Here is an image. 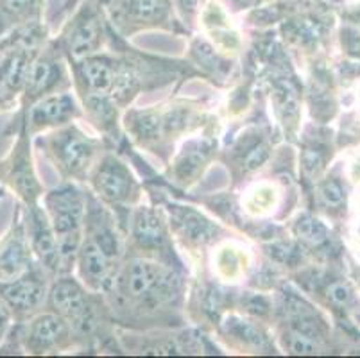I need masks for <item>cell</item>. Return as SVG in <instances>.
<instances>
[{"mask_svg":"<svg viewBox=\"0 0 360 358\" xmlns=\"http://www.w3.org/2000/svg\"><path fill=\"white\" fill-rule=\"evenodd\" d=\"M56 68L52 67V63L40 59V61H34V65L29 67L27 81H25V87L31 95H38L41 91L47 90L52 83H54Z\"/></svg>","mask_w":360,"mask_h":358,"instance_id":"cell-15","label":"cell"},{"mask_svg":"<svg viewBox=\"0 0 360 358\" xmlns=\"http://www.w3.org/2000/svg\"><path fill=\"white\" fill-rule=\"evenodd\" d=\"M0 295L13 315H25L40 307L45 298V285L31 274H22L15 280L0 283Z\"/></svg>","mask_w":360,"mask_h":358,"instance_id":"cell-2","label":"cell"},{"mask_svg":"<svg viewBox=\"0 0 360 358\" xmlns=\"http://www.w3.org/2000/svg\"><path fill=\"white\" fill-rule=\"evenodd\" d=\"M167 276L160 265L150 262L136 260L129 265L126 276V290L131 298H143L155 292L158 287H165Z\"/></svg>","mask_w":360,"mask_h":358,"instance_id":"cell-4","label":"cell"},{"mask_svg":"<svg viewBox=\"0 0 360 358\" xmlns=\"http://www.w3.org/2000/svg\"><path fill=\"white\" fill-rule=\"evenodd\" d=\"M296 235L307 244L319 245L326 241V228L317 219L305 215L296 222Z\"/></svg>","mask_w":360,"mask_h":358,"instance_id":"cell-16","label":"cell"},{"mask_svg":"<svg viewBox=\"0 0 360 358\" xmlns=\"http://www.w3.org/2000/svg\"><path fill=\"white\" fill-rule=\"evenodd\" d=\"M36 11V0H0V36L29 22Z\"/></svg>","mask_w":360,"mask_h":358,"instance_id":"cell-11","label":"cell"},{"mask_svg":"<svg viewBox=\"0 0 360 358\" xmlns=\"http://www.w3.org/2000/svg\"><path fill=\"white\" fill-rule=\"evenodd\" d=\"M72 110H74V103L67 95L45 98L31 110V126L47 127L52 124L63 122L70 117Z\"/></svg>","mask_w":360,"mask_h":358,"instance_id":"cell-9","label":"cell"},{"mask_svg":"<svg viewBox=\"0 0 360 358\" xmlns=\"http://www.w3.org/2000/svg\"><path fill=\"white\" fill-rule=\"evenodd\" d=\"M165 11V0H135V4H133V13H135L136 18L140 20L162 18Z\"/></svg>","mask_w":360,"mask_h":358,"instance_id":"cell-20","label":"cell"},{"mask_svg":"<svg viewBox=\"0 0 360 358\" xmlns=\"http://www.w3.org/2000/svg\"><path fill=\"white\" fill-rule=\"evenodd\" d=\"M81 265H83V274L88 280L103 283L110 272V252L96 238L86 241L81 248Z\"/></svg>","mask_w":360,"mask_h":358,"instance_id":"cell-10","label":"cell"},{"mask_svg":"<svg viewBox=\"0 0 360 358\" xmlns=\"http://www.w3.org/2000/svg\"><path fill=\"white\" fill-rule=\"evenodd\" d=\"M217 265L219 271L222 272V276L233 280V278H237L242 272V255L231 248L222 249L221 255H219Z\"/></svg>","mask_w":360,"mask_h":358,"instance_id":"cell-19","label":"cell"},{"mask_svg":"<svg viewBox=\"0 0 360 358\" xmlns=\"http://www.w3.org/2000/svg\"><path fill=\"white\" fill-rule=\"evenodd\" d=\"M58 147V146H56ZM91 154V147L88 146V142L84 138H81L79 134H67L63 142L60 146V158L63 165L68 170L75 172V170H81L88 163Z\"/></svg>","mask_w":360,"mask_h":358,"instance_id":"cell-12","label":"cell"},{"mask_svg":"<svg viewBox=\"0 0 360 358\" xmlns=\"http://www.w3.org/2000/svg\"><path fill=\"white\" fill-rule=\"evenodd\" d=\"M29 267V245L20 226H15L0 242V283L15 280Z\"/></svg>","mask_w":360,"mask_h":358,"instance_id":"cell-3","label":"cell"},{"mask_svg":"<svg viewBox=\"0 0 360 358\" xmlns=\"http://www.w3.org/2000/svg\"><path fill=\"white\" fill-rule=\"evenodd\" d=\"M29 221H31L29 222V236H31L32 249L45 264L51 265L52 260L58 256V251H60L51 221L38 208H32Z\"/></svg>","mask_w":360,"mask_h":358,"instance_id":"cell-6","label":"cell"},{"mask_svg":"<svg viewBox=\"0 0 360 358\" xmlns=\"http://www.w3.org/2000/svg\"><path fill=\"white\" fill-rule=\"evenodd\" d=\"M47 210L60 251L63 255L75 251L79 244V229L84 213L79 193L74 190L52 192L47 197Z\"/></svg>","mask_w":360,"mask_h":358,"instance_id":"cell-1","label":"cell"},{"mask_svg":"<svg viewBox=\"0 0 360 358\" xmlns=\"http://www.w3.org/2000/svg\"><path fill=\"white\" fill-rule=\"evenodd\" d=\"M183 229H185V235L195 242L210 241L212 235H214V228L210 226V222L205 221L201 215H198L194 212H188L185 215V219H183Z\"/></svg>","mask_w":360,"mask_h":358,"instance_id":"cell-17","label":"cell"},{"mask_svg":"<svg viewBox=\"0 0 360 358\" xmlns=\"http://www.w3.org/2000/svg\"><path fill=\"white\" fill-rule=\"evenodd\" d=\"M160 129V118L155 115H143L139 122V133L142 136H155L156 131Z\"/></svg>","mask_w":360,"mask_h":358,"instance_id":"cell-25","label":"cell"},{"mask_svg":"<svg viewBox=\"0 0 360 358\" xmlns=\"http://www.w3.org/2000/svg\"><path fill=\"white\" fill-rule=\"evenodd\" d=\"M83 75L91 90L96 91H106L113 84V79H115L110 65L101 61V59H88V61H84Z\"/></svg>","mask_w":360,"mask_h":358,"instance_id":"cell-14","label":"cell"},{"mask_svg":"<svg viewBox=\"0 0 360 358\" xmlns=\"http://www.w3.org/2000/svg\"><path fill=\"white\" fill-rule=\"evenodd\" d=\"M274 199H276V192L273 186H258L255 193H251L250 201H248V208L255 213H264L269 208H273Z\"/></svg>","mask_w":360,"mask_h":358,"instance_id":"cell-21","label":"cell"},{"mask_svg":"<svg viewBox=\"0 0 360 358\" xmlns=\"http://www.w3.org/2000/svg\"><path fill=\"white\" fill-rule=\"evenodd\" d=\"M290 350L297 354H310L316 353L317 346L309 335L305 333H294L292 335V343H290Z\"/></svg>","mask_w":360,"mask_h":358,"instance_id":"cell-23","label":"cell"},{"mask_svg":"<svg viewBox=\"0 0 360 358\" xmlns=\"http://www.w3.org/2000/svg\"><path fill=\"white\" fill-rule=\"evenodd\" d=\"M97 188L104 197H110L115 201L124 199L131 190L129 174L120 163L110 160L101 167L99 174H97Z\"/></svg>","mask_w":360,"mask_h":358,"instance_id":"cell-8","label":"cell"},{"mask_svg":"<svg viewBox=\"0 0 360 358\" xmlns=\"http://www.w3.org/2000/svg\"><path fill=\"white\" fill-rule=\"evenodd\" d=\"M267 158H269V147L265 146V143L253 147L250 153L245 154V169H258V167L264 165V163L267 162Z\"/></svg>","mask_w":360,"mask_h":358,"instance_id":"cell-22","label":"cell"},{"mask_svg":"<svg viewBox=\"0 0 360 358\" xmlns=\"http://www.w3.org/2000/svg\"><path fill=\"white\" fill-rule=\"evenodd\" d=\"M135 236L143 245H158L163 236L158 217L149 210H140L135 221Z\"/></svg>","mask_w":360,"mask_h":358,"instance_id":"cell-13","label":"cell"},{"mask_svg":"<svg viewBox=\"0 0 360 358\" xmlns=\"http://www.w3.org/2000/svg\"><path fill=\"white\" fill-rule=\"evenodd\" d=\"M65 333H67V328L58 315H40L31 321L25 330V347L31 351L47 350V347L56 346L58 340L63 339Z\"/></svg>","mask_w":360,"mask_h":358,"instance_id":"cell-5","label":"cell"},{"mask_svg":"<svg viewBox=\"0 0 360 358\" xmlns=\"http://www.w3.org/2000/svg\"><path fill=\"white\" fill-rule=\"evenodd\" d=\"M52 305L61 315L70 319H83L86 315V301L83 290L74 281H60L51 292Z\"/></svg>","mask_w":360,"mask_h":358,"instance_id":"cell-7","label":"cell"},{"mask_svg":"<svg viewBox=\"0 0 360 358\" xmlns=\"http://www.w3.org/2000/svg\"><path fill=\"white\" fill-rule=\"evenodd\" d=\"M321 196L325 197L328 205H340L342 203V188L335 181H326L321 186Z\"/></svg>","mask_w":360,"mask_h":358,"instance_id":"cell-24","label":"cell"},{"mask_svg":"<svg viewBox=\"0 0 360 358\" xmlns=\"http://www.w3.org/2000/svg\"><path fill=\"white\" fill-rule=\"evenodd\" d=\"M13 314L9 310V307L6 305V301L2 300V295H0V340L4 339L6 331H8L9 324H11Z\"/></svg>","mask_w":360,"mask_h":358,"instance_id":"cell-27","label":"cell"},{"mask_svg":"<svg viewBox=\"0 0 360 358\" xmlns=\"http://www.w3.org/2000/svg\"><path fill=\"white\" fill-rule=\"evenodd\" d=\"M97 39H99L97 25L94 24V22H84V24L75 31L74 38H72V51L77 56L86 54V52L96 49Z\"/></svg>","mask_w":360,"mask_h":358,"instance_id":"cell-18","label":"cell"},{"mask_svg":"<svg viewBox=\"0 0 360 358\" xmlns=\"http://www.w3.org/2000/svg\"><path fill=\"white\" fill-rule=\"evenodd\" d=\"M328 295L332 298L333 303L337 305H348L352 301V292L345 283H333L328 288Z\"/></svg>","mask_w":360,"mask_h":358,"instance_id":"cell-26","label":"cell"}]
</instances>
